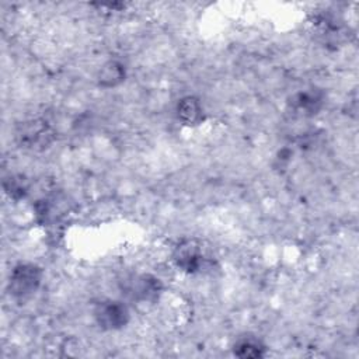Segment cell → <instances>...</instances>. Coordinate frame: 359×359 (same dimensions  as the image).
I'll return each instance as SVG.
<instances>
[{"mask_svg":"<svg viewBox=\"0 0 359 359\" xmlns=\"http://www.w3.org/2000/svg\"><path fill=\"white\" fill-rule=\"evenodd\" d=\"M231 351H233V355L237 358L254 359V358H262L266 352V346L258 337L251 334H244L234 341Z\"/></svg>","mask_w":359,"mask_h":359,"instance_id":"52a82bcc","label":"cell"},{"mask_svg":"<svg viewBox=\"0 0 359 359\" xmlns=\"http://www.w3.org/2000/svg\"><path fill=\"white\" fill-rule=\"evenodd\" d=\"M172 262L187 273L201 272L206 264L202 244L195 238L181 240L172 251Z\"/></svg>","mask_w":359,"mask_h":359,"instance_id":"3957f363","label":"cell"},{"mask_svg":"<svg viewBox=\"0 0 359 359\" xmlns=\"http://www.w3.org/2000/svg\"><path fill=\"white\" fill-rule=\"evenodd\" d=\"M17 137L20 144L27 149L43 150L55 140V130L46 121L32 119L22 123Z\"/></svg>","mask_w":359,"mask_h":359,"instance_id":"277c9868","label":"cell"},{"mask_svg":"<svg viewBox=\"0 0 359 359\" xmlns=\"http://www.w3.org/2000/svg\"><path fill=\"white\" fill-rule=\"evenodd\" d=\"M4 189H6V192L10 195V196H13V198H22L24 196V194L27 192V187H25V184H24V181H22V178L20 177V178H10L8 181H4Z\"/></svg>","mask_w":359,"mask_h":359,"instance_id":"30bf717a","label":"cell"},{"mask_svg":"<svg viewBox=\"0 0 359 359\" xmlns=\"http://www.w3.org/2000/svg\"><path fill=\"white\" fill-rule=\"evenodd\" d=\"M321 95L314 93V91H304V93H299L293 97V105L300 109L304 111V114H314L320 107H321Z\"/></svg>","mask_w":359,"mask_h":359,"instance_id":"9c48e42d","label":"cell"},{"mask_svg":"<svg viewBox=\"0 0 359 359\" xmlns=\"http://www.w3.org/2000/svg\"><path fill=\"white\" fill-rule=\"evenodd\" d=\"M129 294L139 302H153L163 290L161 282L149 273L135 276L128 285Z\"/></svg>","mask_w":359,"mask_h":359,"instance_id":"5b68a950","label":"cell"},{"mask_svg":"<svg viewBox=\"0 0 359 359\" xmlns=\"http://www.w3.org/2000/svg\"><path fill=\"white\" fill-rule=\"evenodd\" d=\"M175 114L178 121H181L187 126H196L205 119L203 107L199 98H196L195 95H185L178 100Z\"/></svg>","mask_w":359,"mask_h":359,"instance_id":"8992f818","label":"cell"},{"mask_svg":"<svg viewBox=\"0 0 359 359\" xmlns=\"http://www.w3.org/2000/svg\"><path fill=\"white\" fill-rule=\"evenodd\" d=\"M93 318L102 331H118L128 325L130 311L121 300L104 299L94 306Z\"/></svg>","mask_w":359,"mask_h":359,"instance_id":"7a4b0ae2","label":"cell"},{"mask_svg":"<svg viewBox=\"0 0 359 359\" xmlns=\"http://www.w3.org/2000/svg\"><path fill=\"white\" fill-rule=\"evenodd\" d=\"M126 67L122 62L111 59L105 62L97 74V81L104 88H114L125 81Z\"/></svg>","mask_w":359,"mask_h":359,"instance_id":"ba28073f","label":"cell"},{"mask_svg":"<svg viewBox=\"0 0 359 359\" xmlns=\"http://www.w3.org/2000/svg\"><path fill=\"white\" fill-rule=\"evenodd\" d=\"M43 271L41 266L32 262L17 264L8 278V293L14 299L25 300L31 297L41 286Z\"/></svg>","mask_w":359,"mask_h":359,"instance_id":"6da1fadb","label":"cell"}]
</instances>
